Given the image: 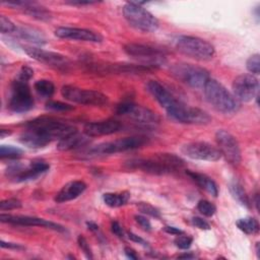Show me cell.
Instances as JSON below:
<instances>
[{
    "label": "cell",
    "instance_id": "4fadbf2b",
    "mask_svg": "<svg viewBox=\"0 0 260 260\" xmlns=\"http://www.w3.org/2000/svg\"><path fill=\"white\" fill-rule=\"evenodd\" d=\"M50 169V165L44 160L36 159L30 161L28 167H23L19 162L11 164L7 170V177L13 179L15 182H24L38 178Z\"/></svg>",
    "mask_w": 260,
    "mask_h": 260
},
{
    "label": "cell",
    "instance_id": "bcb514c9",
    "mask_svg": "<svg viewBox=\"0 0 260 260\" xmlns=\"http://www.w3.org/2000/svg\"><path fill=\"white\" fill-rule=\"evenodd\" d=\"M128 237H129V239L132 241V242H135V243H138V244H141V245H143V246H146L147 245V243L141 238V237H139V236H137V235H135L134 233H128Z\"/></svg>",
    "mask_w": 260,
    "mask_h": 260
},
{
    "label": "cell",
    "instance_id": "ee69618b",
    "mask_svg": "<svg viewBox=\"0 0 260 260\" xmlns=\"http://www.w3.org/2000/svg\"><path fill=\"white\" fill-rule=\"evenodd\" d=\"M0 246L1 248H6V249H13V250H22L23 247L20 244H16V243H10V242H5V241H1L0 242Z\"/></svg>",
    "mask_w": 260,
    "mask_h": 260
},
{
    "label": "cell",
    "instance_id": "7c38bea8",
    "mask_svg": "<svg viewBox=\"0 0 260 260\" xmlns=\"http://www.w3.org/2000/svg\"><path fill=\"white\" fill-rule=\"evenodd\" d=\"M116 113L118 115L126 116L144 126L156 125L159 122V118L154 112L132 102H123L119 104L116 108Z\"/></svg>",
    "mask_w": 260,
    "mask_h": 260
},
{
    "label": "cell",
    "instance_id": "484cf974",
    "mask_svg": "<svg viewBox=\"0 0 260 260\" xmlns=\"http://www.w3.org/2000/svg\"><path fill=\"white\" fill-rule=\"evenodd\" d=\"M186 174L204 191H206L207 193H209L210 195L216 197L218 195V187L216 185V183L209 178L208 176L204 175V174H200V173H196V172H191V171H187Z\"/></svg>",
    "mask_w": 260,
    "mask_h": 260
},
{
    "label": "cell",
    "instance_id": "8992f818",
    "mask_svg": "<svg viewBox=\"0 0 260 260\" xmlns=\"http://www.w3.org/2000/svg\"><path fill=\"white\" fill-rule=\"evenodd\" d=\"M123 50L128 56L139 61L140 65L147 66L151 69H156L167 62L164 51L148 45L128 43L124 46Z\"/></svg>",
    "mask_w": 260,
    "mask_h": 260
},
{
    "label": "cell",
    "instance_id": "db71d44e",
    "mask_svg": "<svg viewBox=\"0 0 260 260\" xmlns=\"http://www.w3.org/2000/svg\"><path fill=\"white\" fill-rule=\"evenodd\" d=\"M256 254H257V257L260 258V252H259V243H256Z\"/></svg>",
    "mask_w": 260,
    "mask_h": 260
},
{
    "label": "cell",
    "instance_id": "ab89813d",
    "mask_svg": "<svg viewBox=\"0 0 260 260\" xmlns=\"http://www.w3.org/2000/svg\"><path fill=\"white\" fill-rule=\"evenodd\" d=\"M32 75H34V70L30 67L24 65L20 68V70L17 74V79L28 82V80L32 77Z\"/></svg>",
    "mask_w": 260,
    "mask_h": 260
},
{
    "label": "cell",
    "instance_id": "836d02e7",
    "mask_svg": "<svg viewBox=\"0 0 260 260\" xmlns=\"http://www.w3.org/2000/svg\"><path fill=\"white\" fill-rule=\"evenodd\" d=\"M137 207L144 214L150 215V216L155 217V218L160 217V211L156 207H154L153 205H151L147 202H140V203L137 204Z\"/></svg>",
    "mask_w": 260,
    "mask_h": 260
},
{
    "label": "cell",
    "instance_id": "7dc6e473",
    "mask_svg": "<svg viewBox=\"0 0 260 260\" xmlns=\"http://www.w3.org/2000/svg\"><path fill=\"white\" fill-rule=\"evenodd\" d=\"M124 253H125L126 257L129 258V259H132V260L138 259V255L136 254V252H135L133 249L129 248V247H126V248L124 249Z\"/></svg>",
    "mask_w": 260,
    "mask_h": 260
},
{
    "label": "cell",
    "instance_id": "60d3db41",
    "mask_svg": "<svg viewBox=\"0 0 260 260\" xmlns=\"http://www.w3.org/2000/svg\"><path fill=\"white\" fill-rule=\"evenodd\" d=\"M134 218L143 231H145V232H150L151 231V223H150L149 219H147L145 216L137 214V215L134 216Z\"/></svg>",
    "mask_w": 260,
    "mask_h": 260
},
{
    "label": "cell",
    "instance_id": "9a60e30c",
    "mask_svg": "<svg viewBox=\"0 0 260 260\" xmlns=\"http://www.w3.org/2000/svg\"><path fill=\"white\" fill-rule=\"evenodd\" d=\"M215 140L221 155L225 157L229 164L238 166L241 162L242 155L237 138L226 130L219 129L215 133Z\"/></svg>",
    "mask_w": 260,
    "mask_h": 260
},
{
    "label": "cell",
    "instance_id": "7402d4cb",
    "mask_svg": "<svg viewBox=\"0 0 260 260\" xmlns=\"http://www.w3.org/2000/svg\"><path fill=\"white\" fill-rule=\"evenodd\" d=\"M2 4H5L7 6L17 8L22 10L25 14H28L29 16L42 20V21H49L52 18V13L46 9L44 6L40 5L37 2L31 1H8V2H2Z\"/></svg>",
    "mask_w": 260,
    "mask_h": 260
},
{
    "label": "cell",
    "instance_id": "7a4b0ae2",
    "mask_svg": "<svg viewBox=\"0 0 260 260\" xmlns=\"http://www.w3.org/2000/svg\"><path fill=\"white\" fill-rule=\"evenodd\" d=\"M206 101L222 114H235L240 109V102L220 82L209 78L203 86Z\"/></svg>",
    "mask_w": 260,
    "mask_h": 260
},
{
    "label": "cell",
    "instance_id": "52a82bcc",
    "mask_svg": "<svg viewBox=\"0 0 260 260\" xmlns=\"http://www.w3.org/2000/svg\"><path fill=\"white\" fill-rule=\"evenodd\" d=\"M170 72L177 80L193 88H203L210 78L209 72L205 68L190 63L173 64L170 67Z\"/></svg>",
    "mask_w": 260,
    "mask_h": 260
},
{
    "label": "cell",
    "instance_id": "e0dca14e",
    "mask_svg": "<svg viewBox=\"0 0 260 260\" xmlns=\"http://www.w3.org/2000/svg\"><path fill=\"white\" fill-rule=\"evenodd\" d=\"M233 94L239 102L248 103L258 95L259 82L253 74H241L233 81Z\"/></svg>",
    "mask_w": 260,
    "mask_h": 260
},
{
    "label": "cell",
    "instance_id": "5bb4252c",
    "mask_svg": "<svg viewBox=\"0 0 260 260\" xmlns=\"http://www.w3.org/2000/svg\"><path fill=\"white\" fill-rule=\"evenodd\" d=\"M23 50L30 58L56 70L67 72L71 67V61L66 56L61 55L59 53L26 46L23 47Z\"/></svg>",
    "mask_w": 260,
    "mask_h": 260
},
{
    "label": "cell",
    "instance_id": "8d00e7d4",
    "mask_svg": "<svg viewBox=\"0 0 260 260\" xmlns=\"http://www.w3.org/2000/svg\"><path fill=\"white\" fill-rule=\"evenodd\" d=\"M0 29H1L2 34H10V32H15L17 30V27L6 16L1 15L0 16Z\"/></svg>",
    "mask_w": 260,
    "mask_h": 260
},
{
    "label": "cell",
    "instance_id": "9c48e42d",
    "mask_svg": "<svg viewBox=\"0 0 260 260\" xmlns=\"http://www.w3.org/2000/svg\"><path fill=\"white\" fill-rule=\"evenodd\" d=\"M169 117L173 120L183 123V124H192V125H205L211 121L209 114L199 108L190 107L181 101L167 111Z\"/></svg>",
    "mask_w": 260,
    "mask_h": 260
},
{
    "label": "cell",
    "instance_id": "c3c4849f",
    "mask_svg": "<svg viewBox=\"0 0 260 260\" xmlns=\"http://www.w3.org/2000/svg\"><path fill=\"white\" fill-rule=\"evenodd\" d=\"M67 4H70V5H78V6H82V5H90V4H94L96 3L95 1H80V0H75V1H68L66 2Z\"/></svg>",
    "mask_w": 260,
    "mask_h": 260
},
{
    "label": "cell",
    "instance_id": "ba28073f",
    "mask_svg": "<svg viewBox=\"0 0 260 260\" xmlns=\"http://www.w3.org/2000/svg\"><path fill=\"white\" fill-rule=\"evenodd\" d=\"M147 143V138L143 136H131L124 137L121 139H116L114 141H108L100 143L95 146H92L88 151V156H100V155H109L118 152H124L128 150H133L141 147Z\"/></svg>",
    "mask_w": 260,
    "mask_h": 260
},
{
    "label": "cell",
    "instance_id": "3957f363",
    "mask_svg": "<svg viewBox=\"0 0 260 260\" xmlns=\"http://www.w3.org/2000/svg\"><path fill=\"white\" fill-rule=\"evenodd\" d=\"M175 46L183 55L198 61L210 60L215 53L213 45L206 40L193 36H179L176 39Z\"/></svg>",
    "mask_w": 260,
    "mask_h": 260
},
{
    "label": "cell",
    "instance_id": "d4e9b609",
    "mask_svg": "<svg viewBox=\"0 0 260 260\" xmlns=\"http://www.w3.org/2000/svg\"><path fill=\"white\" fill-rule=\"evenodd\" d=\"M88 136H84L79 134L77 131L73 132L64 138L58 140L57 143V149L61 151H67L75 148H79L81 146H84L88 142Z\"/></svg>",
    "mask_w": 260,
    "mask_h": 260
},
{
    "label": "cell",
    "instance_id": "603a6c76",
    "mask_svg": "<svg viewBox=\"0 0 260 260\" xmlns=\"http://www.w3.org/2000/svg\"><path fill=\"white\" fill-rule=\"evenodd\" d=\"M86 189V184L83 181H71L65 184L56 194L55 201L58 203L67 202L80 196Z\"/></svg>",
    "mask_w": 260,
    "mask_h": 260
},
{
    "label": "cell",
    "instance_id": "b9f144b4",
    "mask_svg": "<svg viewBox=\"0 0 260 260\" xmlns=\"http://www.w3.org/2000/svg\"><path fill=\"white\" fill-rule=\"evenodd\" d=\"M192 223H193L195 226H197L198 229H200V230L208 231V230L211 229L210 224H209L205 219H203V218H201V217H198V216H195V217L192 218Z\"/></svg>",
    "mask_w": 260,
    "mask_h": 260
},
{
    "label": "cell",
    "instance_id": "681fc988",
    "mask_svg": "<svg viewBox=\"0 0 260 260\" xmlns=\"http://www.w3.org/2000/svg\"><path fill=\"white\" fill-rule=\"evenodd\" d=\"M86 225H87L89 231H92V232H98L99 231V225L96 223H94L93 221H87Z\"/></svg>",
    "mask_w": 260,
    "mask_h": 260
},
{
    "label": "cell",
    "instance_id": "f907efd6",
    "mask_svg": "<svg viewBox=\"0 0 260 260\" xmlns=\"http://www.w3.org/2000/svg\"><path fill=\"white\" fill-rule=\"evenodd\" d=\"M178 258H181V259H192V258H195V255L189 252V253H184V254L179 255Z\"/></svg>",
    "mask_w": 260,
    "mask_h": 260
},
{
    "label": "cell",
    "instance_id": "277c9868",
    "mask_svg": "<svg viewBox=\"0 0 260 260\" xmlns=\"http://www.w3.org/2000/svg\"><path fill=\"white\" fill-rule=\"evenodd\" d=\"M123 15L132 27L143 32H153L159 25L157 18L137 2H127L123 6Z\"/></svg>",
    "mask_w": 260,
    "mask_h": 260
},
{
    "label": "cell",
    "instance_id": "ac0fdd59",
    "mask_svg": "<svg viewBox=\"0 0 260 260\" xmlns=\"http://www.w3.org/2000/svg\"><path fill=\"white\" fill-rule=\"evenodd\" d=\"M0 220L5 223H10L13 225H22V226H42L50 230H54L60 233L66 232L65 228L59 223L36 217V216H28V215H12V214H5L1 213Z\"/></svg>",
    "mask_w": 260,
    "mask_h": 260
},
{
    "label": "cell",
    "instance_id": "44dd1931",
    "mask_svg": "<svg viewBox=\"0 0 260 260\" xmlns=\"http://www.w3.org/2000/svg\"><path fill=\"white\" fill-rule=\"evenodd\" d=\"M122 129V124L114 119L89 122L84 125V134L88 137H99L114 134Z\"/></svg>",
    "mask_w": 260,
    "mask_h": 260
},
{
    "label": "cell",
    "instance_id": "8fae6325",
    "mask_svg": "<svg viewBox=\"0 0 260 260\" xmlns=\"http://www.w3.org/2000/svg\"><path fill=\"white\" fill-rule=\"evenodd\" d=\"M34 99L28 83L15 79L11 83L8 108L13 113H25L34 108Z\"/></svg>",
    "mask_w": 260,
    "mask_h": 260
},
{
    "label": "cell",
    "instance_id": "816d5d0a",
    "mask_svg": "<svg viewBox=\"0 0 260 260\" xmlns=\"http://www.w3.org/2000/svg\"><path fill=\"white\" fill-rule=\"evenodd\" d=\"M10 134H11V131L9 129H3V128L0 129V137L1 138H4Z\"/></svg>",
    "mask_w": 260,
    "mask_h": 260
},
{
    "label": "cell",
    "instance_id": "d6986e66",
    "mask_svg": "<svg viewBox=\"0 0 260 260\" xmlns=\"http://www.w3.org/2000/svg\"><path fill=\"white\" fill-rule=\"evenodd\" d=\"M55 36L60 39L66 40H76L89 43H101L104 38L101 34L80 27H70V26H60L55 29Z\"/></svg>",
    "mask_w": 260,
    "mask_h": 260
},
{
    "label": "cell",
    "instance_id": "30bf717a",
    "mask_svg": "<svg viewBox=\"0 0 260 260\" xmlns=\"http://www.w3.org/2000/svg\"><path fill=\"white\" fill-rule=\"evenodd\" d=\"M61 94L67 101L85 106L101 107L107 105L109 102L108 96L100 91L92 89H84L73 85H64L61 89Z\"/></svg>",
    "mask_w": 260,
    "mask_h": 260
},
{
    "label": "cell",
    "instance_id": "1f68e13d",
    "mask_svg": "<svg viewBox=\"0 0 260 260\" xmlns=\"http://www.w3.org/2000/svg\"><path fill=\"white\" fill-rule=\"evenodd\" d=\"M197 209L204 216L210 217V216H212L215 213L216 206L212 202H210L208 200H205V199H202V200L198 201Z\"/></svg>",
    "mask_w": 260,
    "mask_h": 260
},
{
    "label": "cell",
    "instance_id": "e575fe53",
    "mask_svg": "<svg viewBox=\"0 0 260 260\" xmlns=\"http://www.w3.org/2000/svg\"><path fill=\"white\" fill-rule=\"evenodd\" d=\"M259 54H254L250 56L246 62V67L247 69L255 75L259 74L260 71V63H259Z\"/></svg>",
    "mask_w": 260,
    "mask_h": 260
},
{
    "label": "cell",
    "instance_id": "5b68a950",
    "mask_svg": "<svg viewBox=\"0 0 260 260\" xmlns=\"http://www.w3.org/2000/svg\"><path fill=\"white\" fill-rule=\"evenodd\" d=\"M25 129H32L48 136L52 141L55 139H62L65 136L76 132V128L65 122L59 121L52 117H39L34 120L27 121Z\"/></svg>",
    "mask_w": 260,
    "mask_h": 260
},
{
    "label": "cell",
    "instance_id": "d6a6232c",
    "mask_svg": "<svg viewBox=\"0 0 260 260\" xmlns=\"http://www.w3.org/2000/svg\"><path fill=\"white\" fill-rule=\"evenodd\" d=\"M46 109L51 110V111H55V112H66V111L73 110L74 107L69 105V104L59 102V101H49L46 104Z\"/></svg>",
    "mask_w": 260,
    "mask_h": 260
},
{
    "label": "cell",
    "instance_id": "cb8c5ba5",
    "mask_svg": "<svg viewBox=\"0 0 260 260\" xmlns=\"http://www.w3.org/2000/svg\"><path fill=\"white\" fill-rule=\"evenodd\" d=\"M19 141L29 148H42L48 145L52 140L39 131L32 129H25L19 135Z\"/></svg>",
    "mask_w": 260,
    "mask_h": 260
},
{
    "label": "cell",
    "instance_id": "ffe728a7",
    "mask_svg": "<svg viewBox=\"0 0 260 260\" xmlns=\"http://www.w3.org/2000/svg\"><path fill=\"white\" fill-rule=\"evenodd\" d=\"M146 90L152 95V98L162 107L166 111L176 106L180 101L176 99L173 93L168 90L161 83L156 80H149L146 85Z\"/></svg>",
    "mask_w": 260,
    "mask_h": 260
},
{
    "label": "cell",
    "instance_id": "4316f807",
    "mask_svg": "<svg viewBox=\"0 0 260 260\" xmlns=\"http://www.w3.org/2000/svg\"><path fill=\"white\" fill-rule=\"evenodd\" d=\"M230 192L235 200H237L241 205L249 208L251 205L249 196L247 195L243 185L238 180H233L230 183Z\"/></svg>",
    "mask_w": 260,
    "mask_h": 260
},
{
    "label": "cell",
    "instance_id": "2e32d148",
    "mask_svg": "<svg viewBox=\"0 0 260 260\" xmlns=\"http://www.w3.org/2000/svg\"><path fill=\"white\" fill-rule=\"evenodd\" d=\"M183 154L191 159L216 161L221 157L217 147L205 141H193L184 144L181 148Z\"/></svg>",
    "mask_w": 260,
    "mask_h": 260
},
{
    "label": "cell",
    "instance_id": "74e56055",
    "mask_svg": "<svg viewBox=\"0 0 260 260\" xmlns=\"http://www.w3.org/2000/svg\"><path fill=\"white\" fill-rule=\"evenodd\" d=\"M20 207H21V202L16 198H9V199L2 200L0 202V209L2 211L12 210V209L20 208Z\"/></svg>",
    "mask_w": 260,
    "mask_h": 260
},
{
    "label": "cell",
    "instance_id": "f5cc1de1",
    "mask_svg": "<svg viewBox=\"0 0 260 260\" xmlns=\"http://www.w3.org/2000/svg\"><path fill=\"white\" fill-rule=\"evenodd\" d=\"M258 197H259V195H258V193H256L255 196H254V202H255V206H256V209H257V210H258V205H259V199H258Z\"/></svg>",
    "mask_w": 260,
    "mask_h": 260
},
{
    "label": "cell",
    "instance_id": "4dcf8cb0",
    "mask_svg": "<svg viewBox=\"0 0 260 260\" xmlns=\"http://www.w3.org/2000/svg\"><path fill=\"white\" fill-rule=\"evenodd\" d=\"M23 151L15 146L12 145H1L0 147V157L1 159H10V160H14V159H18L19 157H21Z\"/></svg>",
    "mask_w": 260,
    "mask_h": 260
},
{
    "label": "cell",
    "instance_id": "83f0119b",
    "mask_svg": "<svg viewBox=\"0 0 260 260\" xmlns=\"http://www.w3.org/2000/svg\"><path fill=\"white\" fill-rule=\"evenodd\" d=\"M130 199V193L123 191L119 193H105L103 195V201L110 207H120L125 205Z\"/></svg>",
    "mask_w": 260,
    "mask_h": 260
},
{
    "label": "cell",
    "instance_id": "f1b7e54d",
    "mask_svg": "<svg viewBox=\"0 0 260 260\" xmlns=\"http://www.w3.org/2000/svg\"><path fill=\"white\" fill-rule=\"evenodd\" d=\"M236 224L239 228V230L245 233L246 235H255L259 232V222L256 218L252 216L240 218L237 220Z\"/></svg>",
    "mask_w": 260,
    "mask_h": 260
},
{
    "label": "cell",
    "instance_id": "f6af8a7d",
    "mask_svg": "<svg viewBox=\"0 0 260 260\" xmlns=\"http://www.w3.org/2000/svg\"><path fill=\"white\" fill-rule=\"evenodd\" d=\"M164 231L168 234H171V235H175V236H179V235H182L184 234V232L182 230H180L179 228H176V226H172V225H167L164 228Z\"/></svg>",
    "mask_w": 260,
    "mask_h": 260
},
{
    "label": "cell",
    "instance_id": "6da1fadb",
    "mask_svg": "<svg viewBox=\"0 0 260 260\" xmlns=\"http://www.w3.org/2000/svg\"><path fill=\"white\" fill-rule=\"evenodd\" d=\"M185 160L174 153H155L147 158H133L125 162L128 169L151 175H168L185 168Z\"/></svg>",
    "mask_w": 260,
    "mask_h": 260
},
{
    "label": "cell",
    "instance_id": "d590c367",
    "mask_svg": "<svg viewBox=\"0 0 260 260\" xmlns=\"http://www.w3.org/2000/svg\"><path fill=\"white\" fill-rule=\"evenodd\" d=\"M192 242H193V238L189 236H185L184 234L177 236V238L174 240V244L176 245V247L182 250L189 249L192 245Z\"/></svg>",
    "mask_w": 260,
    "mask_h": 260
},
{
    "label": "cell",
    "instance_id": "f546056e",
    "mask_svg": "<svg viewBox=\"0 0 260 260\" xmlns=\"http://www.w3.org/2000/svg\"><path fill=\"white\" fill-rule=\"evenodd\" d=\"M34 87H35V90L37 91V93L44 99L51 98L53 95V93L55 92L54 83L48 79H40V80L36 81Z\"/></svg>",
    "mask_w": 260,
    "mask_h": 260
},
{
    "label": "cell",
    "instance_id": "7bdbcfd3",
    "mask_svg": "<svg viewBox=\"0 0 260 260\" xmlns=\"http://www.w3.org/2000/svg\"><path fill=\"white\" fill-rule=\"evenodd\" d=\"M111 231L114 235H116L118 238H124V231L120 223L116 220H113L111 223Z\"/></svg>",
    "mask_w": 260,
    "mask_h": 260
},
{
    "label": "cell",
    "instance_id": "f35d334b",
    "mask_svg": "<svg viewBox=\"0 0 260 260\" xmlns=\"http://www.w3.org/2000/svg\"><path fill=\"white\" fill-rule=\"evenodd\" d=\"M77 244L79 246V248L81 249V251L83 252V254L85 255V257L87 259H92V252H91V249L89 247V244L87 243L86 239L82 236V235H79L78 238H77Z\"/></svg>",
    "mask_w": 260,
    "mask_h": 260
}]
</instances>
